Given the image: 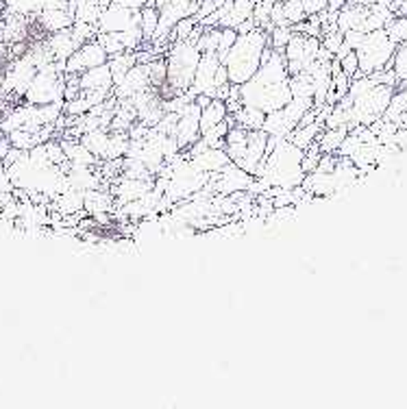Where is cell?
Wrapping results in <instances>:
<instances>
[{
    "label": "cell",
    "mask_w": 407,
    "mask_h": 409,
    "mask_svg": "<svg viewBox=\"0 0 407 409\" xmlns=\"http://www.w3.org/2000/svg\"><path fill=\"white\" fill-rule=\"evenodd\" d=\"M268 46V31L255 26L249 33H238V40L229 48L222 63L226 68L229 81L244 85L261 65V55Z\"/></svg>",
    "instance_id": "obj_1"
},
{
    "label": "cell",
    "mask_w": 407,
    "mask_h": 409,
    "mask_svg": "<svg viewBox=\"0 0 407 409\" xmlns=\"http://www.w3.org/2000/svg\"><path fill=\"white\" fill-rule=\"evenodd\" d=\"M164 59H166V85L170 87V94L187 92L201 61V50L197 42L194 40L170 42Z\"/></svg>",
    "instance_id": "obj_2"
},
{
    "label": "cell",
    "mask_w": 407,
    "mask_h": 409,
    "mask_svg": "<svg viewBox=\"0 0 407 409\" xmlns=\"http://www.w3.org/2000/svg\"><path fill=\"white\" fill-rule=\"evenodd\" d=\"M399 44L390 40V35L385 33V29H377L366 33L364 42L360 44L358 59H360V72L362 75H375L379 70L390 68V61L394 57V50Z\"/></svg>",
    "instance_id": "obj_3"
},
{
    "label": "cell",
    "mask_w": 407,
    "mask_h": 409,
    "mask_svg": "<svg viewBox=\"0 0 407 409\" xmlns=\"http://www.w3.org/2000/svg\"><path fill=\"white\" fill-rule=\"evenodd\" d=\"M38 75V65L33 63V59L26 55L15 57L3 75V94H13V96H24V92L29 90V85L33 81V77Z\"/></svg>",
    "instance_id": "obj_4"
},
{
    "label": "cell",
    "mask_w": 407,
    "mask_h": 409,
    "mask_svg": "<svg viewBox=\"0 0 407 409\" xmlns=\"http://www.w3.org/2000/svg\"><path fill=\"white\" fill-rule=\"evenodd\" d=\"M109 61L107 50L102 48V44L94 38L90 42L81 44L72 55L66 59V75H81L85 70L102 65Z\"/></svg>",
    "instance_id": "obj_5"
},
{
    "label": "cell",
    "mask_w": 407,
    "mask_h": 409,
    "mask_svg": "<svg viewBox=\"0 0 407 409\" xmlns=\"http://www.w3.org/2000/svg\"><path fill=\"white\" fill-rule=\"evenodd\" d=\"M79 87L81 92H102V94H112L114 90V77L109 63H102L96 68L85 70L79 75Z\"/></svg>",
    "instance_id": "obj_6"
},
{
    "label": "cell",
    "mask_w": 407,
    "mask_h": 409,
    "mask_svg": "<svg viewBox=\"0 0 407 409\" xmlns=\"http://www.w3.org/2000/svg\"><path fill=\"white\" fill-rule=\"evenodd\" d=\"M38 20L44 31L57 33L75 24V13L70 11V7H48L38 13Z\"/></svg>",
    "instance_id": "obj_7"
},
{
    "label": "cell",
    "mask_w": 407,
    "mask_h": 409,
    "mask_svg": "<svg viewBox=\"0 0 407 409\" xmlns=\"http://www.w3.org/2000/svg\"><path fill=\"white\" fill-rule=\"evenodd\" d=\"M116 207V199L109 190L105 187H96V190H87L85 192V201H83V209L87 216H98V213H112Z\"/></svg>",
    "instance_id": "obj_8"
},
{
    "label": "cell",
    "mask_w": 407,
    "mask_h": 409,
    "mask_svg": "<svg viewBox=\"0 0 407 409\" xmlns=\"http://www.w3.org/2000/svg\"><path fill=\"white\" fill-rule=\"evenodd\" d=\"M46 48L50 50V55L55 61H66L72 52L79 48V44L75 42L72 33L70 29H63V31H57V33H50V38L44 42Z\"/></svg>",
    "instance_id": "obj_9"
},
{
    "label": "cell",
    "mask_w": 407,
    "mask_h": 409,
    "mask_svg": "<svg viewBox=\"0 0 407 409\" xmlns=\"http://www.w3.org/2000/svg\"><path fill=\"white\" fill-rule=\"evenodd\" d=\"M81 144L90 151L96 159H102L107 157V146H109V129H94V131H87L83 133L81 137Z\"/></svg>",
    "instance_id": "obj_10"
},
{
    "label": "cell",
    "mask_w": 407,
    "mask_h": 409,
    "mask_svg": "<svg viewBox=\"0 0 407 409\" xmlns=\"http://www.w3.org/2000/svg\"><path fill=\"white\" fill-rule=\"evenodd\" d=\"M325 129V124L323 122H312V124H305V127H296L290 131L288 139L292 141L294 146H298L300 151H307L314 141L318 139V135H321V131Z\"/></svg>",
    "instance_id": "obj_11"
},
{
    "label": "cell",
    "mask_w": 407,
    "mask_h": 409,
    "mask_svg": "<svg viewBox=\"0 0 407 409\" xmlns=\"http://www.w3.org/2000/svg\"><path fill=\"white\" fill-rule=\"evenodd\" d=\"M226 102L220 100V98H211V102L207 107H203L201 109V133L211 129L214 124L222 122L226 118Z\"/></svg>",
    "instance_id": "obj_12"
},
{
    "label": "cell",
    "mask_w": 407,
    "mask_h": 409,
    "mask_svg": "<svg viewBox=\"0 0 407 409\" xmlns=\"http://www.w3.org/2000/svg\"><path fill=\"white\" fill-rule=\"evenodd\" d=\"M233 116H236L238 127H244V129H249V131L261 129L263 127V120H266V114H263L261 109H257V107H251V105H242Z\"/></svg>",
    "instance_id": "obj_13"
},
{
    "label": "cell",
    "mask_w": 407,
    "mask_h": 409,
    "mask_svg": "<svg viewBox=\"0 0 407 409\" xmlns=\"http://www.w3.org/2000/svg\"><path fill=\"white\" fill-rule=\"evenodd\" d=\"M351 129L348 127H338V129H323L321 135H318L316 144L321 148V153H338L342 139L346 137Z\"/></svg>",
    "instance_id": "obj_14"
},
{
    "label": "cell",
    "mask_w": 407,
    "mask_h": 409,
    "mask_svg": "<svg viewBox=\"0 0 407 409\" xmlns=\"http://www.w3.org/2000/svg\"><path fill=\"white\" fill-rule=\"evenodd\" d=\"M157 24H159V9L153 3L141 7L139 9V29H141V35H144V44L153 42Z\"/></svg>",
    "instance_id": "obj_15"
},
{
    "label": "cell",
    "mask_w": 407,
    "mask_h": 409,
    "mask_svg": "<svg viewBox=\"0 0 407 409\" xmlns=\"http://www.w3.org/2000/svg\"><path fill=\"white\" fill-rule=\"evenodd\" d=\"M290 92L294 98H314V81L307 72L290 77Z\"/></svg>",
    "instance_id": "obj_16"
},
{
    "label": "cell",
    "mask_w": 407,
    "mask_h": 409,
    "mask_svg": "<svg viewBox=\"0 0 407 409\" xmlns=\"http://www.w3.org/2000/svg\"><path fill=\"white\" fill-rule=\"evenodd\" d=\"M294 35V29L290 24H277V26H270L268 29V46L275 48V50H281L288 46L290 38Z\"/></svg>",
    "instance_id": "obj_17"
},
{
    "label": "cell",
    "mask_w": 407,
    "mask_h": 409,
    "mask_svg": "<svg viewBox=\"0 0 407 409\" xmlns=\"http://www.w3.org/2000/svg\"><path fill=\"white\" fill-rule=\"evenodd\" d=\"M390 68L399 79V85H407V42L399 44L394 50V57L390 61Z\"/></svg>",
    "instance_id": "obj_18"
},
{
    "label": "cell",
    "mask_w": 407,
    "mask_h": 409,
    "mask_svg": "<svg viewBox=\"0 0 407 409\" xmlns=\"http://www.w3.org/2000/svg\"><path fill=\"white\" fill-rule=\"evenodd\" d=\"M281 9H283V17H286V22L290 26L303 22L305 17H307V13H305L303 3H300V0H286V3H281Z\"/></svg>",
    "instance_id": "obj_19"
},
{
    "label": "cell",
    "mask_w": 407,
    "mask_h": 409,
    "mask_svg": "<svg viewBox=\"0 0 407 409\" xmlns=\"http://www.w3.org/2000/svg\"><path fill=\"white\" fill-rule=\"evenodd\" d=\"M385 33L390 35L394 44L407 42V15H394L390 22L385 24Z\"/></svg>",
    "instance_id": "obj_20"
},
{
    "label": "cell",
    "mask_w": 407,
    "mask_h": 409,
    "mask_svg": "<svg viewBox=\"0 0 407 409\" xmlns=\"http://www.w3.org/2000/svg\"><path fill=\"white\" fill-rule=\"evenodd\" d=\"M236 40H238V31L236 29H229V26L220 29V42H218V50H216V55L220 57V61L224 59V55L229 52V48L233 46Z\"/></svg>",
    "instance_id": "obj_21"
},
{
    "label": "cell",
    "mask_w": 407,
    "mask_h": 409,
    "mask_svg": "<svg viewBox=\"0 0 407 409\" xmlns=\"http://www.w3.org/2000/svg\"><path fill=\"white\" fill-rule=\"evenodd\" d=\"M340 68H342V72L346 77H355L360 72V59H358V52L355 50H348L346 55L340 59Z\"/></svg>",
    "instance_id": "obj_22"
},
{
    "label": "cell",
    "mask_w": 407,
    "mask_h": 409,
    "mask_svg": "<svg viewBox=\"0 0 407 409\" xmlns=\"http://www.w3.org/2000/svg\"><path fill=\"white\" fill-rule=\"evenodd\" d=\"M307 15H318L329 9V0H300Z\"/></svg>",
    "instance_id": "obj_23"
},
{
    "label": "cell",
    "mask_w": 407,
    "mask_h": 409,
    "mask_svg": "<svg viewBox=\"0 0 407 409\" xmlns=\"http://www.w3.org/2000/svg\"><path fill=\"white\" fill-rule=\"evenodd\" d=\"M112 3H118V5L127 7V9H135V11H139L141 7H146L148 3H153V0H112Z\"/></svg>",
    "instance_id": "obj_24"
},
{
    "label": "cell",
    "mask_w": 407,
    "mask_h": 409,
    "mask_svg": "<svg viewBox=\"0 0 407 409\" xmlns=\"http://www.w3.org/2000/svg\"><path fill=\"white\" fill-rule=\"evenodd\" d=\"M166 3H170V0H153V5H155L157 9H162V7H164Z\"/></svg>",
    "instance_id": "obj_25"
},
{
    "label": "cell",
    "mask_w": 407,
    "mask_h": 409,
    "mask_svg": "<svg viewBox=\"0 0 407 409\" xmlns=\"http://www.w3.org/2000/svg\"><path fill=\"white\" fill-rule=\"evenodd\" d=\"M3 11H5V0H0V15H3Z\"/></svg>",
    "instance_id": "obj_26"
},
{
    "label": "cell",
    "mask_w": 407,
    "mask_h": 409,
    "mask_svg": "<svg viewBox=\"0 0 407 409\" xmlns=\"http://www.w3.org/2000/svg\"><path fill=\"white\" fill-rule=\"evenodd\" d=\"M0 90H3V75H0Z\"/></svg>",
    "instance_id": "obj_27"
},
{
    "label": "cell",
    "mask_w": 407,
    "mask_h": 409,
    "mask_svg": "<svg viewBox=\"0 0 407 409\" xmlns=\"http://www.w3.org/2000/svg\"><path fill=\"white\" fill-rule=\"evenodd\" d=\"M281 3H286V0H281Z\"/></svg>",
    "instance_id": "obj_28"
}]
</instances>
